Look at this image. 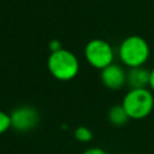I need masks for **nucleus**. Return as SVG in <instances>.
Here are the masks:
<instances>
[{"instance_id":"20e7f679","label":"nucleus","mask_w":154,"mask_h":154,"mask_svg":"<svg viewBox=\"0 0 154 154\" xmlns=\"http://www.w3.org/2000/svg\"><path fill=\"white\" fill-rule=\"evenodd\" d=\"M84 57L89 65L102 70L113 63L114 53L107 41L102 38H93L85 45Z\"/></svg>"},{"instance_id":"0eeeda50","label":"nucleus","mask_w":154,"mask_h":154,"mask_svg":"<svg viewBox=\"0 0 154 154\" xmlns=\"http://www.w3.org/2000/svg\"><path fill=\"white\" fill-rule=\"evenodd\" d=\"M150 79V70L144 66L132 67L129 72H126V84L130 89H144L149 85Z\"/></svg>"},{"instance_id":"6e6552de","label":"nucleus","mask_w":154,"mask_h":154,"mask_svg":"<svg viewBox=\"0 0 154 154\" xmlns=\"http://www.w3.org/2000/svg\"><path fill=\"white\" fill-rule=\"evenodd\" d=\"M130 117L124 109L123 105H114L108 111V120L114 126H123L129 122Z\"/></svg>"},{"instance_id":"9d476101","label":"nucleus","mask_w":154,"mask_h":154,"mask_svg":"<svg viewBox=\"0 0 154 154\" xmlns=\"http://www.w3.org/2000/svg\"><path fill=\"white\" fill-rule=\"evenodd\" d=\"M11 128V117L8 113L0 109V135Z\"/></svg>"},{"instance_id":"423d86ee","label":"nucleus","mask_w":154,"mask_h":154,"mask_svg":"<svg viewBox=\"0 0 154 154\" xmlns=\"http://www.w3.org/2000/svg\"><path fill=\"white\" fill-rule=\"evenodd\" d=\"M100 78L101 83L111 90L120 89L122 87H124V84H126V72L122 66L114 63L101 70Z\"/></svg>"},{"instance_id":"1a4fd4ad","label":"nucleus","mask_w":154,"mask_h":154,"mask_svg":"<svg viewBox=\"0 0 154 154\" xmlns=\"http://www.w3.org/2000/svg\"><path fill=\"white\" fill-rule=\"evenodd\" d=\"M75 138L79 142H89L93 137V132L87 126H78L75 130Z\"/></svg>"},{"instance_id":"ddd939ff","label":"nucleus","mask_w":154,"mask_h":154,"mask_svg":"<svg viewBox=\"0 0 154 154\" xmlns=\"http://www.w3.org/2000/svg\"><path fill=\"white\" fill-rule=\"evenodd\" d=\"M149 87L154 91V69L150 70V79H149Z\"/></svg>"},{"instance_id":"9b49d317","label":"nucleus","mask_w":154,"mask_h":154,"mask_svg":"<svg viewBox=\"0 0 154 154\" xmlns=\"http://www.w3.org/2000/svg\"><path fill=\"white\" fill-rule=\"evenodd\" d=\"M82 154H108L106 150L99 148V147H93V148H89L87 150H84Z\"/></svg>"},{"instance_id":"39448f33","label":"nucleus","mask_w":154,"mask_h":154,"mask_svg":"<svg viewBox=\"0 0 154 154\" xmlns=\"http://www.w3.org/2000/svg\"><path fill=\"white\" fill-rule=\"evenodd\" d=\"M11 128L18 132H26L32 130L38 123V112L31 106H19L11 113Z\"/></svg>"},{"instance_id":"7ed1b4c3","label":"nucleus","mask_w":154,"mask_h":154,"mask_svg":"<svg viewBox=\"0 0 154 154\" xmlns=\"http://www.w3.org/2000/svg\"><path fill=\"white\" fill-rule=\"evenodd\" d=\"M130 119H143L150 114L154 107V96L148 88L130 89L122 102Z\"/></svg>"},{"instance_id":"f03ea898","label":"nucleus","mask_w":154,"mask_h":154,"mask_svg":"<svg viewBox=\"0 0 154 154\" xmlns=\"http://www.w3.org/2000/svg\"><path fill=\"white\" fill-rule=\"evenodd\" d=\"M150 48L148 42L138 36L131 35L123 40L119 47V58L122 63L130 69L143 66L149 59Z\"/></svg>"},{"instance_id":"f257e3e1","label":"nucleus","mask_w":154,"mask_h":154,"mask_svg":"<svg viewBox=\"0 0 154 154\" xmlns=\"http://www.w3.org/2000/svg\"><path fill=\"white\" fill-rule=\"evenodd\" d=\"M47 67L55 79L70 81L77 76L79 71V61L71 51L61 48L49 54Z\"/></svg>"},{"instance_id":"f8f14e48","label":"nucleus","mask_w":154,"mask_h":154,"mask_svg":"<svg viewBox=\"0 0 154 154\" xmlns=\"http://www.w3.org/2000/svg\"><path fill=\"white\" fill-rule=\"evenodd\" d=\"M61 48H63V47H61V45H60L59 41L53 40V41L49 42V51H51V53H52V52H55V51H59V49H61Z\"/></svg>"}]
</instances>
